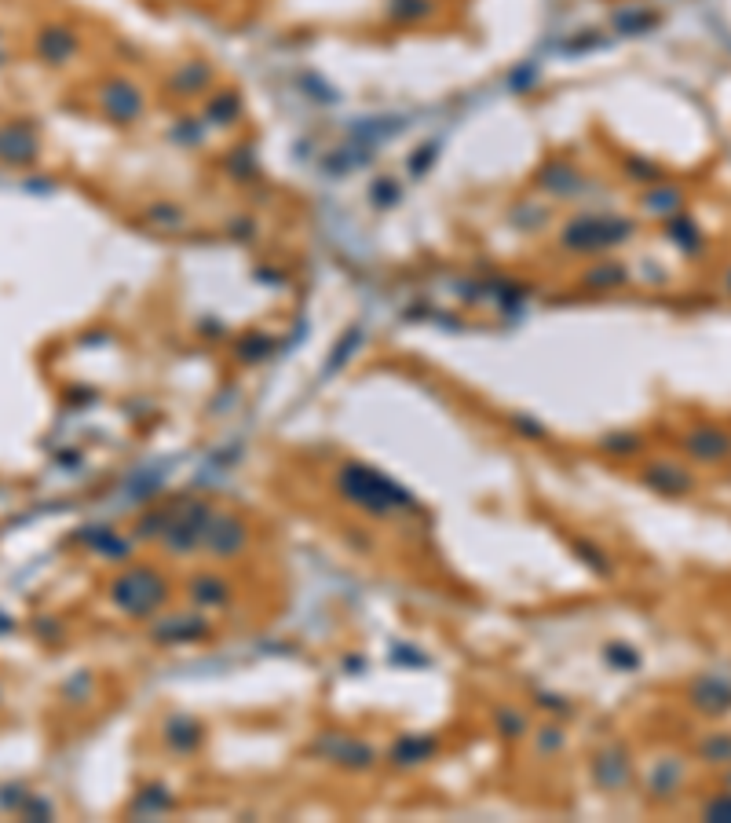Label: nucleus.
I'll return each mask as SVG.
<instances>
[{
  "label": "nucleus",
  "mask_w": 731,
  "mask_h": 823,
  "mask_svg": "<svg viewBox=\"0 0 731 823\" xmlns=\"http://www.w3.org/2000/svg\"><path fill=\"white\" fill-rule=\"evenodd\" d=\"M688 447L699 454V458H724V454H731V436L728 432H717V428H699V432H691L688 436Z\"/></svg>",
  "instance_id": "1"
},
{
  "label": "nucleus",
  "mask_w": 731,
  "mask_h": 823,
  "mask_svg": "<svg viewBox=\"0 0 731 823\" xmlns=\"http://www.w3.org/2000/svg\"><path fill=\"white\" fill-rule=\"evenodd\" d=\"M710 758H717V761L731 758V739H713V743H710Z\"/></svg>",
  "instance_id": "2"
}]
</instances>
